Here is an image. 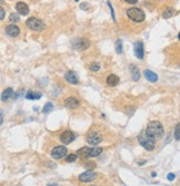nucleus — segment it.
<instances>
[{
	"label": "nucleus",
	"mask_w": 180,
	"mask_h": 186,
	"mask_svg": "<svg viewBox=\"0 0 180 186\" xmlns=\"http://www.w3.org/2000/svg\"><path fill=\"white\" fill-rule=\"evenodd\" d=\"M163 133H165V129H163V126L159 120H152L147 125L146 136L151 138L155 142L159 140L163 136Z\"/></svg>",
	"instance_id": "f257e3e1"
},
{
	"label": "nucleus",
	"mask_w": 180,
	"mask_h": 186,
	"mask_svg": "<svg viewBox=\"0 0 180 186\" xmlns=\"http://www.w3.org/2000/svg\"><path fill=\"white\" fill-rule=\"evenodd\" d=\"M127 16H128L130 19L135 21V22H142L145 20V12L143 10L139 9V8H130V9L127 10Z\"/></svg>",
	"instance_id": "f03ea898"
},
{
	"label": "nucleus",
	"mask_w": 180,
	"mask_h": 186,
	"mask_svg": "<svg viewBox=\"0 0 180 186\" xmlns=\"http://www.w3.org/2000/svg\"><path fill=\"white\" fill-rule=\"evenodd\" d=\"M26 26L33 31H41L45 29V24L36 17H30L29 19L26 20Z\"/></svg>",
	"instance_id": "7ed1b4c3"
},
{
	"label": "nucleus",
	"mask_w": 180,
	"mask_h": 186,
	"mask_svg": "<svg viewBox=\"0 0 180 186\" xmlns=\"http://www.w3.org/2000/svg\"><path fill=\"white\" fill-rule=\"evenodd\" d=\"M138 142H139V144H140L146 151H149V152L153 151V149H155V146H156V142L152 140L151 138L147 137V136H139V137H138Z\"/></svg>",
	"instance_id": "20e7f679"
},
{
	"label": "nucleus",
	"mask_w": 180,
	"mask_h": 186,
	"mask_svg": "<svg viewBox=\"0 0 180 186\" xmlns=\"http://www.w3.org/2000/svg\"><path fill=\"white\" fill-rule=\"evenodd\" d=\"M90 46V41L86 38H78L72 41V47L77 50H86Z\"/></svg>",
	"instance_id": "39448f33"
},
{
	"label": "nucleus",
	"mask_w": 180,
	"mask_h": 186,
	"mask_svg": "<svg viewBox=\"0 0 180 186\" xmlns=\"http://www.w3.org/2000/svg\"><path fill=\"white\" fill-rule=\"evenodd\" d=\"M65 156H67V147L65 146L59 145V146L53 147V149L51 151V157L53 159H61Z\"/></svg>",
	"instance_id": "423d86ee"
},
{
	"label": "nucleus",
	"mask_w": 180,
	"mask_h": 186,
	"mask_svg": "<svg viewBox=\"0 0 180 186\" xmlns=\"http://www.w3.org/2000/svg\"><path fill=\"white\" fill-rule=\"evenodd\" d=\"M101 140H102V136H101V134L98 133L97 130H91V132L88 134V136H87V142H88V144H90V145H97V144H99Z\"/></svg>",
	"instance_id": "0eeeda50"
},
{
	"label": "nucleus",
	"mask_w": 180,
	"mask_h": 186,
	"mask_svg": "<svg viewBox=\"0 0 180 186\" xmlns=\"http://www.w3.org/2000/svg\"><path fill=\"white\" fill-rule=\"evenodd\" d=\"M97 178V174L94 171H86L79 175V181L82 183H88V182H92Z\"/></svg>",
	"instance_id": "6e6552de"
},
{
	"label": "nucleus",
	"mask_w": 180,
	"mask_h": 186,
	"mask_svg": "<svg viewBox=\"0 0 180 186\" xmlns=\"http://www.w3.org/2000/svg\"><path fill=\"white\" fill-rule=\"evenodd\" d=\"M75 138H76V135L72 133L71 130H65V132L60 135V140H61V143H63L65 145H68V144H70L71 142H73Z\"/></svg>",
	"instance_id": "1a4fd4ad"
},
{
	"label": "nucleus",
	"mask_w": 180,
	"mask_h": 186,
	"mask_svg": "<svg viewBox=\"0 0 180 186\" xmlns=\"http://www.w3.org/2000/svg\"><path fill=\"white\" fill-rule=\"evenodd\" d=\"M133 53L138 59H143L145 50H143V43L141 41H136L133 43Z\"/></svg>",
	"instance_id": "9d476101"
},
{
	"label": "nucleus",
	"mask_w": 180,
	"mask_h": 186,
	"mask_svg": "<svg viewBox=\"0 0 180 186\" xmlns=\"http://www.w3.org/2000/svg\"><path fill=\"white\" fill-rule=\"evenodd\" d=\"M5 31L9 37L14 38V37H17V36L20 33V29L18 26H16L14 24H11V25H8V26L6 27Z\"/></svg>",
	"instance_id": "9b49d317"
},
{
	"label": "nucleus",
	"mask_w": 180,
	"mask_h": 186,
	"mask_svg": "<svg viewBox=\"0 0 180 186\" xmlns=\"http://www.w3.org/2000/svg\"><path fill=\"white\" fill-rule=\"evenodd\" d=\"M16 10H17V12L21 16H26V14H29V7L27 4H24L22 1H20V2H17L16 4Z\"/></svg>",
	"instance_id": "f8f14e48"
},
{
	"label": "nucleus",
	"mask_w": 180,
	"mask_h": 186,
	"mask_svg": "<svg viewBox=\"0 0 180 186\" xmlns=\"http://www.w3.org/2000/svg\"><path fill=\"white\" fill-rule=\"evenodd\" d=\"M65 106H66L67 108L75 109L76 107L79 106V101H78V99H76L75 97H68V98L65 100Z\"/></svg>",
	"instance_id": "ddd939ff"
},
{
	"label": "nucleus",
	"mask_w": 180,
	"mask_h": 186,
	"mask_svg": "<svg viewBox=\"0 0 180 186\" xmlns=\"http://www.w3.org/2000/svg\"><path fill=\"white\" fill-rule=\"evenodd\" d=\"M129 70H130V75H131V78H132L133 81H138L140 79V72L135 65H130Z\"/></svg>",
	"instance_id": "4468645a"
},
{
	"label": "nucleus",
	"mask_w": 180,
	"mask_h": 186,
	"mask_svg": "<svg viewBox=\"0 0 180 186\" xmlns=\"http://www.w3.org/2000/svg\"><path fill=\"white\" fill-rule=\"evenodd\" d=\"M119 77L114 74H110L109 76L107 77V85L110 87H114L119 84Z\"/></svg>",
	"instance_id": "2eb2a0df"
},
{
	"label": "nucleus",
	"mask_w": 180,
	"mask_h": 186,
	"mask_svg": "<svg viewBox=\"0 0 180 186\" xmlns=\"http://www.w3.org/2000/svg\"><path fill=\"white\" fill-rule=\"evenodd\" d=\"M65 78H66L67 81H69V83L73 84V85H76V84H78V83H79L78 76H77V75L73 72H71V70H70V72H66V75H65Z\"/></svg>",
	"instance_id": "dca6fc26"
},
{
	"label": "nucleus",
	"mask_w": 180,
	"mask_h": 186,
	"mask_svg": "<svg viewBox=\"0 0 180 186\" xmlns=\"http://www.w3.org/2000/svg\"><path fill=\"white\" fill-rule=\"evenodd\" d=\"M102 148L101 147H92L88 149V153H87V157H96V156H99L100 154L102 153Z\"/></svg>",
	"instance_id": "f3484780"
},
{
	"label": "nucleus",
	"mask_w": 180,
	"mask_h": 186,
	"mask_svg": "<svg viewBox=\"0 0 180 186\" xmlns=\"http://www.w3.org/2000/svg\"><path fill=\"white\" fill-rule=\"evenodd\" d=\"M143 75L147 78V80L151 81V83H156V81L158 80L157 74H155V72H151V70H149V69H146V70L143 72Z\"/></svg>",
	"instance_id": "a211bd4d"
},
{
	"label": "nucleus",
	"mask_w": 180,
	"mask_h": 186,
	"mask_svg": "<svg viewBox=\"0 0 180 186\" xmlns=\"http://www.w3.org/2000/svg\"><path fill=\"white\" fill-rule=\"evenodd\" d=\"M42 97V94L40 91H32L29 90L27 94H26V98L27 99H40Z\"/></svg>",
	"instance_id": "6ab92c4d"
},
{
	"label": "nucleus",
	"mask_w": 180,
	"mask_h": 186,
	"mask_svg": "<svg viewBox=\"0 0 180 186\" xmlns=\"http://www.w3.org/2000/svg\"><path fill=\"white\" fill-rule=\"evenodd\" d=\"M11 97H14V90H12V88H7L4 90V93L1 94V100L2 101H6V100H8L9 98Z\"/></svg>",
	"instance_id": "aec40b11"
},
{
	"label": "nucleus",
	"mask_w": 180,
	"mask_h": 186,
	"mask_svg": "<svg viewBox=\"0 0 180 186\" xmlns=\"http://www.w3.org/2000/svg\"><path fill=\"white\" fill-rule=\"evenodd\" d=\"M175 14V10L172 9V8H167L165 11H163V14H162V17L165 18V19H168V18H170Z\"/></svg>",
	"instance_id": "412c9836"
},
{
	"label": "nucleus",
	"mask_w": 180,
	"mask_h": 186,
	"mask_svg": "<svg viewBox=\"0 0 180 186\" xmlns=\"http://www.w3.org/2000/svg\"><path fill=\"white\" fill-rule=\"evenodd\" d=\"M9 21H10V22H19V21H20V16H19V14H14V12L10 14V16H9Z\"/></svg>",
	"instance_id": "4be33fe9"
},
{
	"label": "nucleus",
	"mask_w": 180,
	"mask_h": 186,
	"mask_svg": "<svg viewBox=\"0 0 180 186\" xmlns=\"http://www.w3.org/2000/svg\"><path fill=\"white\" fill-rule=\"evenodd\" d=\"M116 51H117V54L122 53V40L121 39L116 40Z\"/></svg>",
	"instance_id": "5701e85b"
},
{
	"label": "nucleus",
	"mask_w": 180,
	"mask_h": 186,
	"mask_svg": "<svg viewBox=\"0 0 180 186\" xmlns=\"http://www.w3.org/2000/svg\"><path fill=\"white\" fill-rule=\"evenodd\" d=\"M52 108H53L52 103H47V104L45 105V107L42 108V113H45V114H48V113H50V111H51Z\"/></svg>",
	"instance_id": "b1692460"
},
{
	"label": "nucleus",
	"mask_w": 180,
	"mask_h": 186,
	"mask_svg": "<svg viewBox=\"0 0 180 186\" xmlns=\"http://www.w3.org/2000/svg\"><path fill=\"white\" fill-rule=\"evenodd\" d=\"M89 69L91 72H98L100 69V64L99 62H91L89 66Z\"/></svg>",
	"instance_id": "393cba45"
},
{
	"label": "nucleus",
	"mask_w": 180,
	"mask_h": 186,
	"mask_svg": "<svg viewBox=\"0 0 180 186\" xmlns=\"http://www.w3.org/2000/svg\"><path fill=\"white\" fill-rule=\"evenodd\" d=\"M77 154H69L68 156L66 157V162L67 163H73L77 159Z\"/></svg>",
	"instance_id": "a878e982"
},
{
	"label": "nucleus",
	"mask_w": 180,
	"mask_h": 186,
	"mask_svg": "<svg viewBox=\"0 0 180 186\" xmlns=\"http://www.w3.org/2000/svg\"><path fill=\"white\" fill-rule=\"evenodd\" d=\"M175 139L176 140H180V123L177 124L175 128Z\"/></svg>",
	"instance_id": "bb28decb"
},
{
	"label": "nucleus",
	"mask_w": 180,
	"mask_h": 186,
	"mask_svg": "<svg viewBox=\"0 0 180 186\" xmlns=\"http://www.w3.org/2000/svg\"><path fill=\"white\" fill-rule=\"evenodd\" d=\"M175 177H176L175 174H172V173H169V174L167 175V179H168V181H170V182H172L174 179H175Z\"/></svg>",
	"instance_id": "cd10ccee"
},
{
	"label": "nucleus",
	"mask_w": 180,
	"mask_h": 186,
	"mask_svg": "<svg viewBox=\"0 0 180 186\" xmlns=\"http://www.w3.org/2000/svg\"><path fill=\"white\" fill-rule=\"evenodd\" d=\"M80 8L82 10H86V9H88L89 8V6H88V4H86V2H82L80 5Z\"/></svg>",
	"instance_id": "c85d7f7f"
},
{
	"label": "nucleus",
	"mask_w": 180,
	"mask_h": 186,
	"mask_svg": "<svg viewBox=\"0 0 180 186\" xmlns=\"http://www.w3.org/2000/svg\"><path fill=\"white\" fill-rule=\"evenodd\" d=\"M0 12H1V14H0V19L2 20L4 18H5V10H4V8L0 9Z\"/></svg>",
	"instance_id": "c756f323"
},
{
	"label": "nucleus",
	"mask_w": 180,
	"mask_h": 186,
	"mask_svg": "<svg viewBox=\"0 0 180 186\" xmlns=\"http://www.w3.org/2000/svg\"><path fill=\"white\" fill-rule=\"evenodd\" d=\"M127 4H130V5H135V4H137L138 0H125Z\"/></svg>",
	"instance_id": "7c9ffc66"
},
{
	"label": "nucleus",
	"mask_w": 180,
	"mask_h": 186,
	"mask_svg": "<svg viewBox=\"0 0 180 186\" xmlns=\"http://www.w3.org/2000/svg\"><path fill=\"white\" fill-rule=\"evenodd\" d=\"M178 39L180 40V33H179V35H178Z\"/></svg>",
	"instance_id": "2f4dec72"
},
{
	"label": "nucleus",
	"mask_w": 180,
	"mask_h": 186,
	"mask_svg": "<svg viewBox=\"0 0 180 186\" xmlns=\"http://www.w3.org/2000/svg\"><path fill=\"white\" fill-rule=\"evenodd\" d=\"M48 186H56V185H48Z\"/></svg>",
	"instance_id": "473e14b6"
}]
</instances>
